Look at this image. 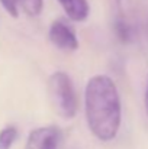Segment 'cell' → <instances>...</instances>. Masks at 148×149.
Instances as JSON below:
<instances>
[{
	"instance_id": "9",
	"label": "cell",
	"mask_w": 148,
	"mask_h": 149,
	"mask_svg": "<svg viewBox=\"0 0 148 149\" xmlns=\"http://www.w3.org/2000/svg\"><path fill=\"white\" fill-rule=\"evenodd\" d=\"M3 9L13 17H18L19 9H18V0H0Z\"/></svg>"
},
{
	"instance_id": "4",
	"label": "cell",
	"mask_w": 148,
	"mask_h": 149,
	"mask_svg": "<svg viewBox=\"0 0 148 149\" xmlns=\"http://www.w3.org/2000/svg\"><path fill=\"white\" fill-rule=\"evenodd\" d=\"M60 138V129L55 126L38 127L29 133L25 149H58Z\"/></svg>"
},
{
	"instance_id": "11",
	"label": "cell",
	"mask_w": 148,
	"mask_h": 149,
	"mask_svg": "<svg viewBox=\"0 0 148 149\" xmlns=\"http://www.w3.org/2000/svg\"><path fill=\"white\" fill-rule=\"evenodd\" d=\"M147 31H148V26H147Z\"/></svg>"
},
{
	"instance_id": "7",
	"label": "cell",
	"mask_w": 148,
	"mask_h": 149,
	"mask_svg": "<svg viewBox=\"0 0 148 149\" xmlns=\"http://www.w3.org/2000/svg\"><path fill=\"white\" fill-rule=\"evenodd\" d=\"M18 139V129L12 125L0 130V149H10Z\"/></svg>"
},
{
	"instance_id": "10",
	"label": "cell",
	"mask_w": 148,
	"mask_h": 149,
	"mask_svg": "<svg viewBox=\"0 0 148 149\" xmlns=\"http://www.w3.org/2000/svg\"><path fill=\"white\" fill-rule=\"evenodd\" d=\"M145 109L148 113V78H147V90H145Z\"/></svg>"
},
{
	"instance_id": "5",
	"label": "cell",
	"mask_w": 148,
	"mask_h": 149,
	"mask_svg": "<svg viewBox=\"0 0 148 149\" xmlns=\"http://www.w3.org/2000/svg\"><path fill=\"white\" fill-rule=\"evenodd\" d=\"M116 1H118V12H116V16L113 20V32L122 44H129L135 38V29H134V25L123 15L121 1L119 0H116Z\"/></svg>"
},
{
	"instance_id": "2",
	"label": "cell",
	"mask_w": 148,
	"mask_h": 149,
	"mask_svg": "<svg viewBox=\"0 0 148 149\" xmlns=\"http://www.w3.org/2000/svg\"><path fill=\"white\" fill-rule=\"evenodd\" d=\"M47 91L49 103L58 116L62 119H73L76 116L79 101L73 81L65 72L57 71L49 77Z\"/></svg>"
},
{
	"instance_id": "3",
	"label": "cell",
	"mask_w": 148,
	"mask_h": 149,
	"mask_svg": "<svg viewBox=\"0 0 148 149\" xmlns=\"http://www.w3.org/2000/svg\"><path fill=\"white\" fill-rule=\"evenodd\" d=\"M51 44L61 51H76L79 48V41L73 28L62 19H57L51 23L48 31Z\"/></svg>"
},
{
	"instance_id": "6",
	"label": "cell",
	"mask_w": 148,
	"mask_h": 149,
	"mask_svg": "<svg viewBox=\"0 0 148 149\" xmlns=\"http://www.w3.org/2000/svg\"><path fill=\"white\" fill-rule=\"evenodd\" d=\"M65 15L74 22H83L87 19L90 7L87 0H58Z\"/></svg>"
},
{
	"instance_id": "8",
	"label": "cell",
	"mask_w": 148,
	"mask_h": 149,
	"mask_svg": "<svg viewBox=\"0 0 148 149\" xmlns=\"http://www.w3.org/2000/svg\"><path fill=\"white\" fill-rule=\"evenodd\" d=\"M19 7H22L28 16H38L42 12L44 0H18V9Z\"/></svg>"
},
{
	"instance_id": "1",
	"label": "cell",
	"mask_w": 148,
	"mask_h": 149,
	"mask_svg": "<svg viewBox=\"0 0 148 149\" xmlns=\"http://www.w3.org/2000/svg\"><path fill=\"white\" fill-rule=\"evenodd\" d=\"M84 109L90 132L99 141L109 142L116 138L122 107L113 80L107 75H95L87 81L84 90Z\"/></svg>"
}]
</instances>
